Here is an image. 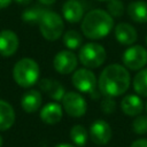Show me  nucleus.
<instances>
[{"label":"nucleus","instance_id":"1","mask_svg":"<svg viewBox=\"0 0 147 147\" xmlns=\"http://www.w3.org/2000/svg\"><path fill=\"white\" fill-rule=\"evenodd\" d=\"M130 74L121 64L114 63L106 67L99 77L98 88L103 96L116 98L124 94L130 87Z\"/></svg>","mask_w":147,"mask_h":147},{"label":"nucleus","instance_id":"2","mask_svg":"<svg viewBox=\"0 0 147 147\" xmlns=\"http://www.w3.org/2000/svg\"><path fill=\"white\" fill-rule=\"evenodd\" d=\"M114 26L113 16L102 9L90 10L84 17L80 24L83 34L88 39H101L109 34Z\"/></svg>","mask_w":147,"mask_h":147},{"label":"nucleus","instance_id":"3","mask_svg":"<svg viewBox=\"0 0 147 147\" xmlns=\"http://www.w3.org/2000/svg\"><path fill=\"white\" fill-rule=\"evenodd\" d=\"M39 65L30 57H23L17 61L13 68V77L21 87H31L39 79Z\"/></svg>","mask_w":147,"mask_h":147},{"label":"nucleus","instance_id":"4","mask_svg":"<svg viewBox=\"0 0 147 147\" xmlns=\"http://www.w3.org/2000/svg\"><path fill=\"white\" fill-rule=\"evenodd\" d=\"M38 25L42 37L49 41L59 39L64 31V23L62 17L52 10L44 11Z\"/></svg>","mask_w":147,"mask_h":147},{"label":"nucleus","instance_id":"5","mask_svg":"<svg viewBox=\"0 0 147 147\" xmlns=\"http://www.w3.org/2000/svg\"><path fill=\"white\" fill-rule=\"evenodd\" d=\"M106 57L107 53L105 47L98 42H87L83 45L78 54L79 62L88 69L99 68L106 61Z\"/></svg>","mask_w":147,"mask_h":147},{"label":"nucleus","instance_id":"6","mask_svg":"<svg viewBox=\"0 0 147 147\" xmlns=\"http://www.w3.org/2000/svg\"><path fill=\"white\" fill-rule=\"evenodd\" d=\"M123 63L126 69L140 70L147 64V49L141 45L130 46L123 54Z\"/></svg>","mask_w":147,"mask_h":147},{"label":"nucleus","instance_id":"7","mask_svg":"<svg viewBox=\"0 0 147 147\" xmlns=\"http://www.w3.org/2000/svg\"><path fill=\"white\" fill-rule=\"evenodd\" d=\"M62 108L71 117H82L87 110L86 100L77 92H67L62 99Z\"/></svg>","mask_w":147,"mask_h":147},{"label":"nucleus","instance_id":"8","mask_svg":"<svg viewBox=\"0 0 147 147\" xmlns=\"http://www.w3.org/2000/svg\"><path fill=\"white\" fill-rule=\"evenodd\" d=\"M72 85L83 93H93L96 86V78L95 75L88 68H82L74 71L71 77Z\"/></svg>","mask_w":147,"mask_h":147},{"label":"nucleus","instance_id":"9","mask_svg":"<svg viewBox=\"0 0 147 147\" xmlns=\"http://www.w3.org/2000/svg\"><path fill=\"white\" fill-rule=\"evenodd\" d=\"M77 64H78V59L76 54L70 49L60 51L54 56L53 60L54 69L61 75H68L74 72L77 68Z\"/></svg>","mask_w":147,"mask_h":147},{"label":"nucleus","instance_id":"10","mask_svg":"<svg viewBox=\"0 0 147 147\" xmlns=\"http://www.w3.org/2000/svg\"><path fill=\"white\" fill-rule=\"evenodd\" d=\"M88 136L95 145H107L111 139V127L108 122L103 119H96L91 124Z\"/></svg>","mask_w":147,"mask_h":147},{"label":"nucleus","instance_id":"11","mask_svg":"<svg viewBox=\"0 0 147 147\" xmlns=\"http://www.w3.org/2000/svg\"><path fill=\"white\" fill-rule=\"evenodd\" d=\"M20 45L17 34L11 30H2L0 32V54L2 56H11L16 53Z\"/></svg>","mask_w":147,"mask_h":147},{"label":"nucleus","instance_id":"12","mask_svg":"<svg viewBox=\"0 0 147 147\" xmlns=\"http://www.w3.org/2000/svg\"><path fill=\"white\" fill-rule=\"evenodd\" d=\"M115 38L119 44L131 46L137 41L138 33L131 24L123 22L115 26Z\"/></svg>","mask_w":147,"mask_h":147},{"label":"nucleus","instance_id":"13","mask_svg":"<svg viewBox=\"0 0 147 147\" xmlns=\"http://www.w3.org/2000/svg\"><path fill=\"white\" fill-rule=\"evenodd\" d=\"M121 108H122V111L126 116L136 117L142 113L144 102L140 99V96H138L136 94H127L122 99Z\"/></svg>","mask_w":147,"mask_h":147},{"label":"nucleus","instance_id":"14","mask_svg":"<svg viewBox=\"0 0 147 147\" xmlns=\"http://www.w3.org/2000/svg\"><path fill=\"white\" fill-rule=\"evenodd\" d=\"M63 108L57 102H49L45 105L40 110V118L44 123L54 125L62 119Z\"/></svg>","mask_w":147,"mask_h":147},{"label":"nucleus","instance_id":"15","mask_svg":"<svg viewBox=\"0 0 147 147\" xmlns=\"http://www.w3.org/2000/svg\"><path fill=\"white\" fill-rule=\"evenodd\" d=\"M62 15L69 23H78L82 21L84 15V8L77 0H68L62 6Z\"/></svg>","mask_w":147,"mask_h":147},{"label":"nucleus","instance_id":"16","mask_svg":"<svg viewBox=\"0 0 147 147\" xmlns=\"http://www.w3.org/2000/svg\"><path fill=\"white\" fill-rule=\"evenodd\" d=\"M39 86L45 93H47L49 95V98H52L55 101H62V99L65 94L64 87L57 80H53V79H49V78H44V79L40 80Z\"/></svg>","mask_w":147,"mask_h":147},{"label":"nucleus","instance_id":"17","mask_svg":"<svg viewBox=\"0 0 147 147\" xmlns=\"http://www.w3.org/2000/svg\"><path fill=\"white\" fill-rule=\"evenodd\" d=\"M42 102V98L39 91L37 90H29L22 95L21 106L24 111L26 113H34L37 111Z\"/></svg>","mask_w":147,"mask_h":147},{"label":"nucleus","instance_id":"18","mask_svg":"<svg viewBox=\"0 0 147 147\" xmlns=\"http://www.w3.org/2000/svg\"><path fill=\"white\" fill-rule=\"evenodd\" d=\"M127 14L130 18L137 23H147V2L141 0L130 2Z\"/></svg>","mask_w":147,"mask_h":147},{"label":"nucleus","instance_id":"19","mask_svg":"<svg viewBox=\"0 0 147 147\" xmlns=\"http://www.w3.org/2000/svg\"><path fill=\"white\" fill-rule=\"evenodd\" d=\"M15 122V111L13 107L3 100H0V131L8 130Z\"/></svg>","mask_w":147,"mask_h":147},{"label":"nucleus","instance_id":"20","mask_svg":"<svg viewBox=\"0 0 147 147\" xmlns=\"http://www.w3.org/2000/svg\"><path fill=\"white\" fill-rule=\"evenodd\" d=\"M70 139H71V141L74 142L75 146L84 147L86 145L87 140H88V132L80 124L74 125L70 129Z\"/></svg>","mask_w":147,"mask_h":147},{"label":"nucleus","instance_id":"21","mask_svg":"<svg viewBox=\"0 0 147 147\" xmlns=\"http://www.w3.org/2000/svg\"><path fill=\"white\" fill-rule=\"evenodd\" d=\"M133 88L140 96H147V68L140 69L133 78Z\"/></svg>","mask_w":147,"mask_h":147},{"label":"nucleus","instance_id":"22","mask_svg":"<svg viewBox=\"0 0 147 147\" xmlns=\"http://www.w3.org/2000/svg\"><path fill=\"white\" fill-rule=\"evenodd\" d=\"M63 44L65 47L70 51L77 49L83 44V37L82 34L76 30H69L63 34Z\"/></svg>","mask_w":147,"mask_h":147},{"label":"nucleus","instance_id":"23","mask_svg":"<svg viewBox=\"0 0 147 147\" xmlns=\"http://www.w3.org/2000/svg\"><path fill=\"white\" fill-rule=\"evenodd\" d=\"M46 9H42L40 7H31V8H28L23 11L22 14V20L29 24H38L44 11Z\"/></svg>","mask_w":147,"mask_h":147},{"label":"nucleus","instance_id":"24","mask_svg":"<svg viewBox=\"0 0 147 147\" xmlns=\"http://www.w3.org/2000/svg\"><path fill=\"white\" fill-rule=\"evenodd\" d=\"M107 11L113 17H121L124 14V3L121 0H109L107 5Z\"/></svg>","mask_w":147,"mask_h":147},{"label":"nucleus","instance_id":"25","mask_svg":"<svg viewBox=\"0 0 147 147\" xmlns=\"http://www.w3.org/2000/svg\"><path fill=\"white\" fill-rule=\"evenodd\" d=\"M132 129L137 134H146L147 133V115L140 114L136 116L132 123Z\"/></svg>","mask_w":147,"mask_h":147},{"label":"nucleus","instance_id":"26","mask_svg":"<svg viewBox=\"0 0 147 147\" xmlns=\"http://www.w3.org/2000/svg\"><path fill=\"white\" fill-rule=\"evenodd\" d=\"M116 103L114 101V98L110 96H105L101 101V110L105 114H113L115 111Z\"/></svg>","mask_w":147,"mask_h":147},{"label":"nucleus","instance_id":"27","mask_svg":"<svg viewBox=\"0 0 147 147\" xmlns=\"http://www.w3.org/2000/svg\"><path fill=\"white\" fill-rule=\"evenodd\" d=\"M130 147H147V139H145V138L137 139L131 144Z\"/></svg>","mask_w":147,"mask_h":147},{"label":"nucleus","instance_id":"28","mask_svg":"<svg viewBox=\"0 0 147 147\" xmlns=\"http://www.w3.org/2000/svg\"><path fill=\"white\" fill-rule=\"evenodd\" d=\"M11 1H13V0H0V9L8 7V6L11 3Z\"/></svg>","mask_w":147,"mask_h":147},{"label":"nucleus","instance_id":"29","mask_svg":"<svg viewBox=\"0 0 147 147\" xmlns=\"http://www.w3.org/2000/svg\"><path fill=\"white\" fill-rule=\"evenodd\" d=\"M41 5H46V6H49V5H53L56 0H38Z\"/></svg>","mask_w":147,"mask_h":147},{"label":"nucleus","instance_id":"30","mask_svg":"<svg viewBox=\"0 0 147 147\" xmlns=\"http://www.w3.org/2000/svg\"><path fill=\"white\" fill-rule=\"evenodd\" d=\"M18 5H23V6H26V5H29L30 2H31V0H15Z\"/></svg>","mask_w":147,"mask_h":147},{"label":"nucleus","instance_id":"31","mask_svg":"<svg viewBox=\"0 0 147 147\" xmlns=\"http://www.w3.org/2000/svg\"><path fill=\"white\" fill-rule=\"evenodd\" d=\"M55 147H76V146L75 145H71V144H59Z\"/></svg>","mask_w":147,"mask_h":147},{"label":"nucleus","instance_id":"32","mask_svg":"<svg viewBox=\"0 0 147 147\" xmlns=\"http://www.w3.org/2000/svg\"><path fill=\"white\" fill-rule=\"evenodd\" d=\"M1 146H2V137L0 136V147H1Z\"/></svg>","mask_w":147,"mask_h":147},{"label":"nucleus","instance_id":"33","mask_svg":"<svg viewBox=\"0 0 147 147\" xmlns=\"http://www.w3.org/2000/svg\"><path fill=\"white\" fill-rule=\"evenodd\" d=\"M98 1H109V0H98Z\"/></svg>","mask_w":147,"mask_h":147},{"label":"nucleus","instance_id":"34","mask_svg":"<svg viewBox=\"0 0 147 147\" xmlns=\"http://www.w3.org/2000/svg\"><path fill=\"white\" fill-rule=\"evenodd\" d=\"M146 44H147V36H146Z\"/></svg>","mask_w":147,"mask_h":147},{"label":"nucleus","instance_id":"35","mask_svg":"<svg viewBox=\"0 0 147 147\" xmlns=\"http://www.w3.org/2000/svg\"><path fill=\"white\" fill-rule=\"evenodd\" d=\"M146 110H147V103H146Z\"/></svg>","mask_w":147,"mask_h":147}]
</instances>
